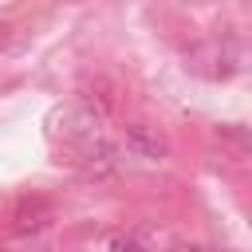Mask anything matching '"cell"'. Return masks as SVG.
<instances>
[{
  "label": "cell",
  "instance_id": "obj_3",
  "mask_svg": "<svg viewBox=\"0 0 252 252\" xmlns=\"http://www.w3.org/2000/svg\"><path fill=\"white\" fill-rule=\"evenodd\" d=\"M217 142H220V150H228L232 158H248V150H252L244 126H220V130H217Z\"/></svg>",
  "mask_w": 252,
  "mask_h": 252
},
{
  "label": "cell",
  "instance_id": "obj_2",
  "mask_svg": "<svg viewBox=\"0 0 252 252\" xmlns=\"http://www.w3.org/2000/svg\"><path fill=\"white\" fill-rule=\"evenodd\" d=\"M47 220H51V205H47L43 197H24V201H20V209H16V224H20L24 232L43 228Z\"/></svg>",
  "mask_w": 252,
  "mask_h": 252
},
{
  "label": "cell",
  "instance_id": "obj_5",
  "mask_svg": "<svg viewBox=\"0 0 252 252\" xmlns=\"http://www.w3.org/2000/svg\"><path fill=\"white\" fill-rule=\"evenodd\" d=\"M173 252H201V248H193V244H177Z\"/></svg>",
  "mask_w": 252,
  "mask_h": 252
},
{
  "label": "cell",
  "instance_id": "obj_4",
  "mask_svg": "<svg viewBox=\"0 0 252 252\" xmlns=\"http://www.w3.org/2000/svg\"><path fill=\"white\" fill-rule=\"evenodd\" d=\"M110 252H146V244L130 232H118V236H110Z\"/></svg>",
  "mask_w": 252,
  "mask_h": 252
},
{
  "label": "cell",
  "instance_id": "obj_1",
  "mask_svg": "<svg viewBox=\"0 0 252 252\" xmlns=\"http://www.w3.org/2000/svg\"><path fill=\"white\" fill-rule=\"evenodd\" d=\"M126 146H130L138 158H150V161H161V158L169 154V142H165L154 126H142V122L126 126Z\"/></svg>",
  "mask_w": 252,
  "mask_h": 252
}]
</instances>
